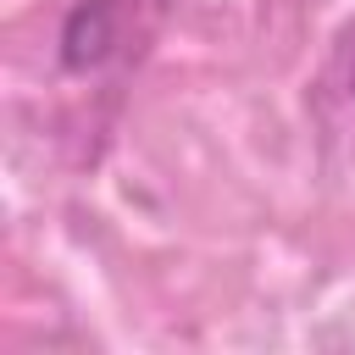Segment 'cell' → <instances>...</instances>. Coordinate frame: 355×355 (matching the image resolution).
I'll return each instance as SVG.
<instances>
[{
    "instance_id": "obj_1",
    "label": "cell",
    "mask_w": 355,
    "mask_h": 355,
    "mask_svg": "<svg viewBox=\"0 0 355 355\" xmlns=\"http://www.w3.org/2000/svg\"><path fill=\"white\" fill-rule=\"evenodd\" d=\"M161 17V0H78L61 22V67L89 78L128 55H139V39Z\"/></svg>"
}]
</instances>
